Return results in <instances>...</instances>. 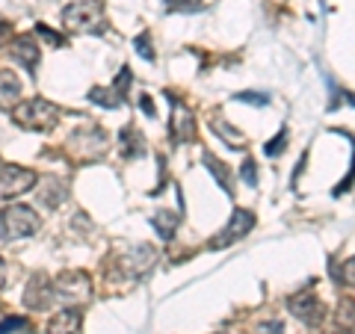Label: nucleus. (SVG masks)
I'll list each match as a JSON object with an SVG mask.
<instances>
[{"label":"nucleus","instance_id":"21","mask_svg":"<svg viewBox=\"0 0 355 334\" xmlns=\"http://www.w3.org/2000/svg\"><path fill=\"white\" fill-rule=\"evenodd\" d=\"M240 177H243V181H246L249 186H258V163H254L252 157L243 160V166H240Z\"/></svg>","mask_w":355,"mask_h":334},{"label":"nucleus","instance_id":"19","mask_svg":"<svg viewBox=\"0 0 355 334\" xmlns=\"http://www.w3.org/2000/svg\"><path fill=\"white\" fill-rule=\"evenodd\" d=\"M335 317H338V328L343 334H355V299H340Z\"/></svg>","mask_w":355,"mask_h":334},{"label":"nucleus","instance_id":"25","mask_svg":"<svg viewBox=\"0 0 355 334\" xmlns=\"http://www.w3.org/2000/svg\"><path fill=\"white\" fill-rule=\"evenodd\" d=\"M240 101L258 104V107H266V104H270V101H266V95H261V92H243V95H240Z\"/></svg>","mask_w":355,"mask_h":334},{"label":"nucleus","instance_id":"20","mask_svg":"<svg viewBox=\"0 0 355 334\" xmlns=\"http://www.w3.org/2000/svg\"><path fill=\"white\" fill-rule=\"evenodd\" d=\"M27 328H30L27 317H6L0 322V334H18V331H27Z\"/></svg>","mask_w":355,"mask_h":334},{"label":"nucleus","instance_id":"11","mask_svg":"<svg viewBox=\"0 0 355 334\" xmlns=\"http://www.w3.org/2000/svg\"><path fill=\"white\" fill-rule=\"evenodd\" d=\"M9 57H12L24 71L36 74L39 62H42V48H39L36 36H30V33H24V36H15L12 44H9Z\"/></svg>","mask_w":355,"mask_h":334},{"label":"nucleus","instance_id":"6","mask_svg":"<svg viewBox=\"0 0 355 334\" xmlns=\"http://www.w3.org/2000/svg\"><path fill=\"white\" fill-rule=\"evenodd\" d=\"M154 263H157V252H154V246H148V243H137V246H130L119 258V270L125 278H130V281H139V278H146L154 270Z\"/></svg>","mask_w":355,"mask_h":334},{"label":"nucleus","instance_id":"8","mask_svg":"<svg viewBox=\"0 0 355 334\" xmlns=\"http://www.w3.org/2000/svg\"><path fill=\"white\" fill-rule=\"evenodd\" d=\"M252 228H254V213H252V210H246V207H237L234 213L228 216L225 228H222L216 237H214V243H210V246H214V249L234 246V243H240V240H246V237H249V231H252Z\"/></svg>","mask_w":355,"mask_h":334},{"label":"nucleus","instance_id":"5","mask_svg":"<svg viewBox=\"0 0 355 334\" xmlns=\"http://www.w3.org/2000/svg\"><path fill=\"white\" fill-rule=\"evenodd\" d=\"M287 310H291L296 319H302L305 326H311V328L323 326V319H326L323 299L314 293V287H302L299 293H293L291 299H287Z\"/></svg>","mask_w":355,"mask_h":334},{"label":"nucleus","instance_id":"22","mask_svg":"<svg viewBox=\"0 0 355 334\" xmlns=\"http://www.w3.org/2000/svg\"><path fill=\"white\" fill-rule=\"evenodd\" d=\"M284 142H287V130L282 128V130H279V137H275V139H270V142H266V146H263L266 157H279V154L284 151Z\"/></svg>","mask_w":355,"mask_h":334},{"label":"nucleus","instance_id":"28","mask_svg":"<svg viewBox=\"0 0 355 334\" xmlns=\"http://www.w3.org/2000/svg\"><path fill=\"white\" fill-rule=\"evenodd\" d=\"M139 104H142V113H146V116H154V113H157V109H154V104H151V98H148V95H142V98H139Z\"/></svg>","mask_w":355,"mask_h":334},{"label":"nucleus","instance_id":"4","mask_svg":"<svg viewBox=\"0 0 355 334\" xmlns=\"http://www.w3.org/2000/svg\"><path fill=\"white\" fill-rule=\"evenodd\" d=\"M53 293H57V302L83 305L92 299V278L80 270H69L53 278Z\"/></svg>","mask_w":355,"mask_h":334},{"label":"nucleus","instance_id":"3","mask_svg":"<svg viewBox=\"0 0 355 334\" xmlns=\"http://www.w3.org/2000/svg\"><path fill=\"white\" fill-rule=\"evenodd\" d=\"M39 216L36 210L27 207V204H6L0 210V237L6 243L12 240H24V237H33L39 231Z\"/></svg>","mask_w":355,"mask_h":334},{"label":"nucleus","instance_id":"26","mask_svg":"<svg viewBox=\"0 0 355 334\" xmlns=\"http://www.w3.org/2000/svg\"><path fill=\"white\" fill-rule=\"evenodd\" d=\"M36 33H39V36L48 39L51 44H62V36H57V33H51V30L44 27V24H36Z\"/></svg>","mask_w":355,"mask_h":334},{"label":"nucleus","instance_id":"10","mask_svg":"<svg viewBox=\"0 0 355 334\" xmlns=\"http://www.w3.org/2000/svg\"><path fill=\"white\" fill-rule=\"evenodd\" d=\"M53 302H57V293H53V278H48L44 272L33 275L27 290H24V305L30 310H48Z\"/></svg>","mask_w":355,"mask_h":334},{"label":"nucleus","instance_id":"7","mask_svg":"<svg viewBox=\"0 0 355 334\" xmlns=\"http://www.w3.org/2000/svg\"><path fill=\"white\" fill-rule=\"evenodd\" d=\"M36 172L24 169L18 163H0V195L3 198H15V195H24L36 186Z\"/></svg>","mask_w":355,"mask_h":334},{"label":"nucleus","instance_id":"27","mask_svg":"<svg viewBox=\"0 0 355 334\" xmlns=\"http://www.w3.org/2000/svg\"><path fill=\"white\" fill-rule=\"evenodd\" d=\"M343 281L355 287V258H349V261H347V270H343Z\"/></svg>","mask_w":355,"mask_h":334},{"label":"nucleus","instance_id":"9","mask_svg":"<svg viewBox=\"0 0 355 334\" xmlns=\"http://www.w3.org/2000/svg\"><path fill=\"white\" fill-rule=\"evenodd\" d=\"M130 69L125 65V69L119 71V80L113 83V86H95L92 92H89V101L92 104H98V107H107V109H116V107H121L128 101V86H130Z\"/></svg>","mask_w":355,"mask_h":334},{"label":"nucleus","instance_id":"18","mask_svg":"<svg viewBox=\"0 0 355 334\" xmlns=\"http://www.w3.org/2000/svg\"><path fill=\"white\" fill-rule=\"evenodd\" d=\"M178 222H181V216H178V213H169V210H157V213L151 216V228L157 231V237L163 243H169L175 237V231H178Z\"/></svg>","mask_w":355,"mask_h":334},{"label":"nucleus","instance_id":"1","mask_svg":"<svg viewBox=\"0 0 355 334\" xmlns=\"http://www.w3.org/2000/svg\"><path fill=\"white\" fill-rule=\"evenodd\" d=\"M12 118L18 128L24 130H36V133H48L60 125L62 109L57 104H51L48 98H27L18 107H12Z\"/></svg>","mask_w":355,"mask_h":334},{"label":"nucleus","instance_id":"13","mask_svg":"<svg viewBox=\"0 0 355 334\" xmlns=\"http://www.w3.org/2000/svg\"><path fill=\"white\" fill-rule=\"evenodd\" d=\"M83 331V314L77 308H65L53 314L48 322V334H80Z\"/></svg>","mask_w":355,"mask_h":334},{"label":"nucleus","instance_id":"24","mask_svg":"<svg viewBox=\"0 0 355 334\" xmlns=\"http://www.w3.org/2000/svg\"><path fill=\"white\" fill-rule=\"evenodd\" d=\"M254 334H284V328L279 319H270V322H261V326L254 328Z\"/></svg>","mask_w":355,"mask_h":334},{"label":"nucleus","instance_id":"17","mask_svg":"<svg viewBox=\"0 0 355 334\" xmlns=\"http://www.w3.org/2000/svg\"><path fill=\"white\" fill-rule=\"evenodd\" d=\"M202 160H205V166L210 169V175L216 177V184H219L222 189H225V195H234V177H231L228 166L222 163L219 157H214V154H210V151H205V154H202Z\"/></svg>","mask_w":355,"mask_h":334},{"label":"nucleus","instance_id":"15","mask_svg":"<svg viewBox=\"0 0 355 334\" xmlns=\"http://www.w3.org/2000/svg\"><path fill=\"white\" fill-rule=\"evenodd\" d=\"M18 104H21V80H18L12 71L0 69V107L12 109Z\"/></svg>","mask_w":355,"mask_h":334},{"label":"nucleus","instance_id":"14","mask_svg":"<svg viewBox=\"0 0 355 334\" xmlns=\"http://www.w3.org/2000/svg\"><path fill=\"white\" fill-rule=\"evenodd\" d=\"M39 189H42L39 202L44 207H51V210H57L65 202V198H69V184H60V177H44Z\"/></svg>","mask_w":355,"mask_h":334},{"label":"nucleus","instance_id":"12","mask_svg":"<svg viewBox=\"0 0 355 334\" xmlns=\"http://www.w3.org/2000/svg\"><path fill=\"white\" fill-rule=\"evenodd\" d=\"M193 137H196V116L187 109V104L172 101V139L178 146H184Z\"/></svg>","mask_w":355,"mask_h":334},{"label":"nucleus","instance_id":"2","mask_svg":"<svg viewBox=\"0 0 355 334\" xmlns=\"http://www.w3.org/2000/svg\"><path fill=\"white\" fill-rule=\"evenodd\" d=\"M62 24L71 33H92V36L104 33L107 15H104L101 0H74V3L62 9Z\"/></svg>","mask_w":355,"mask_h":334},{"label":"nucleus","instance_id":"16","mask_svg":"<svg viewBox=\"0 0 355 334\" xmlns=\"http://www.w3.org/2000/svg\"><path fill=\"white\" fill-rule=\"evenodd\" d=\"M119 142H121V154H125V157H130V160H137V157H142V154H146V137H142L139 128H133V125L121 128Z\"/></svg>","mask_w":355,"mask_h":334},{"label":"nucleus","instance_id":"29","mask_svg":"<svg viewBox=\"0 0 355 334\" xmlns=\"http://www.w3.org/2000/svg\"><path fill=\"white\" fill-rule=\"evenodd\" d=\"M3 281H6V263L0 258V290H3Z\"/></svg>","mask_w":355,"mask_h":334},{"label":"nucleus","instance_id":"23","mask_svg":"<svg viewBox=\"0 0 355 334\" xmlns=\"http://www.w3.org/2000/svg\"><path fill=\"white\" fill-rule=\"evenodd\" d=\"M133 48L139 51L142 60H154V51H151V44H148V33H139V36L133 39Z\"/></svg>","mask_w":355,"mask_h":334}]
</instances>
